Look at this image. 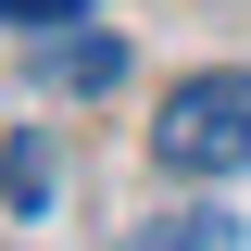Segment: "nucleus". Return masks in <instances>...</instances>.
Masks as SVG:
<instances>
[{"instance_id":"nucleus-5","label":"nucleus","mask_w":251,"mask_h":251,"mask_svg":"<svg viewBox=\"0 0 251 251\" xmlns=\"http://www.w3.org/2000/svg\"><path fill=\"white\" fill-rule=\"evenodd\" d=\"M75 13H100V0H0V25H25V38H50V25H75Z\"/></svg>"},{"instance_id":"nucleus-1","label":"nucleus","mask_w":251,"mask_h":251,"mask_svg":"<svg viewBox=\"0 0 251 251\" xmlns=\"http://www.w3.org/2000/svg\"><path fill=\"white\" fill-rule=\"evenodd\" d=\"M151 163H163V176H239V163H251V75H239V63L176 75V100L151 113Z\"/></svg>"},{"instance_id":"nucleus-3","label":"nucleus","mask_w":251,"mask_h":251,"mask_svg":"<svg viewBox=\"0 0 251 251\" xmlns=\"http://www.w3.org/2000/svg\"><path fill=\"white\" fill-rule=\"evenodd\" d=\"M113 251H251V239H239V214H226V201H176V214L126 226Z\"/></svg>"},{"instance_id":"nucleus-2","label":"nucleus","mask_w":251,"mask_h":251,"mask_svg":"<svg viewBox=\"0 0 251 251\" xmlns=\"http://www.w3.org/2000/svg\"><path fill=\"white\" fill-rule=\"evenodd\" d=\"M38 88H75V100L126 88V38H100V25H50V38H38Z\"/></svg>"},{"instance_id":"nucleus-4","label":"nucleus","mask_w":251,"mask_h":251,"mask_svg":"<svg viewBox=\"0 0 251 251\" xmlns=\"http://www.w3.org/2000/svg\"><path fill=\"white\" fill-rule=\"evenodd\" d=\"M0 201L13 214H50V126H13L0 138Z\"/></svg>"}]
</instances>
